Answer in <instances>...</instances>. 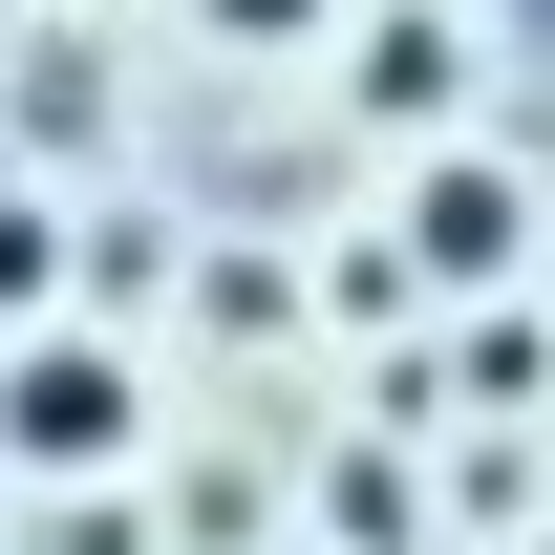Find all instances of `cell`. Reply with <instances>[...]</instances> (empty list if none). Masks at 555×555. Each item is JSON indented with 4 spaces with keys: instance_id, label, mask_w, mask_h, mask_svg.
Returning a JSON list of instances; mask_svg holds the SVG:
<instances>
[{
    "instance_id": "obj_2",
    "label": "cell",
    "mask_w": 555,
    "mask_h": 555,
    "mask_svg": "<svg viewBox=\"0 0 555 555\" xmlns=\"http://www.w3.org/2000/svg\"><path fill=\"white\" fill-rule=\"evenodd\" d=\"M22 278H43V214H22V193H0V299H22Z\"/></svg>"
},
{
    "instance_id": "obj_3",
    "label": "cell",
    "mask_w": 555,
    "mask_h": 555,
    "mask_svg": "<svg viewBox=\"0 0 555 555\" xmlns=\"http://www.w3.org/2000/svg\"><path fill=\"white\" fill-rule=\"evenodd\" d=\"M235 22H299V0H235Z\"/></svg>"
},
{
    "instance_id": "obj_1",
    "label": "cell",
    "mask_w": 555,
    "mask_h": 555,
    "mask_svg": "<svg viewBox=\"0 0 555 555\" xmlns=\"http://www.w3.org/2000/svg\"><path fill=\"white\" fill-rule=\"evenodd\" d=\"M0 427H22L43 470H86V449H129V363H86V343H43L22 385H0Z\"/></svg>"
}]
</instances>
